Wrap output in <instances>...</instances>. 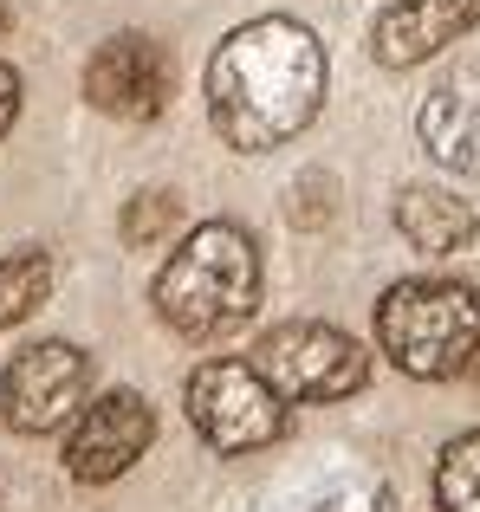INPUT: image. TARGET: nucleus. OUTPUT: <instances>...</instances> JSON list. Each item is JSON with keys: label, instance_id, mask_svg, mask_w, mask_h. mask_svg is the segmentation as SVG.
<instances>
[{"label": "nucleus", "instance_id": "nucleus-1", "mask_svg": "<svg viewBox=\"0 0 480 512\" xmlns=\"http://www.w3.org/2000/svg\"><path fill=\"white\" fill-rule=\"evenodd\" d=\"M325 78V46L312 26L266 13V20L234 26L208 59V117L228 150H273L318 117Z\"/></svg>", "mask_w": 480, "mask_h": 512}, {"label": "nucleus", "instance_id": "nucleus-2", "mask_svg": "<svg viewBox=\"0 0 480 512\" xmlns=\"http://www.w3.org/2000/svg\"><path fill=\"white\" fill-rule=\"evenodd\" d=\"M156 318L195 344L240 331L260 305V253L234 221H202L156 273Z\"/></svg>", "mask_w": 480, "mask_h": 512}, {"label": "nucleus", "instance_id": "nucleus-3", "mask_svg": "<svg viewBox=\"0 0 480 512\" xmlns=\"http://www.w3.org/2000/svg\"><path fill=\"white\" fill-rule=\"evenodd\" d=\"M377 350L403 376L448 383L480 357V292L461 279H403L377 305Z\"/></svg>", "mask_w": 480, "mask_h": 512}, {"label": "nucleus", "instance_id": "nucleus-4", "mask_svg": "<svg viewBox=\"0 0 480 512\" xmlns=\"http://www.w3.org/2000/svg\"><path fill=\"white\" fill-rule=\"evenodd\" d=\"M247 363L279 389V402H338L370 383L364 344L338 325H273Z\"/></svg>", "mask_w": 480, "mask_h": 512}, {"label": "nucleus", "instance_id": "nucleus-5", "mask_svg": "<svg viewBox=\"0 0 480 512\" xmlns=\"http://www.w3.org/2000/svg\"><path fill=\"white\" fill-rule=\"evenodd\" d=\"M189 422H195V435H202L208 448L253 454V448H266V441H279L286 402H279V389L266 383L253 363L215 357V363H202V370L189 376Z\"/></svg>", "mask_w": 480, "mask_h": 512}, {"label": "nucleus", "instance_id": "nucleus-6", "mask_svg": "<svg viewBox=\"0 0 480 512\" xmlns=\"http://www.w3.org/2000/svg\"><path fill=\"white\" fill-rule=\"evenodd\" d=\"M85 383H91V363L78 344H65V338L26 344L7 363V376H0V422L13 435H52V428L78 422Z\"/></svg>", "mask_w": 480, "mask_h": 512}, {"label": "nucleus", "instance_id": "nucleus-7", "mask_svg": "<svg viewBox=\"0 0 480 512\" xmlns=\"http://www.w3.org/2000/svg\"><path fill=\"white\" fill-rule=\"evenodd\" d=\"M150 435H156L150 402H143L137 389H111V396H98L91 409H78L72 435H65V474L85 480V487H104V480L130 474V467L143 461Z\"/></svg>", "mask_w": 480, "mask_h": 512}, {"label": "nucleus", "instance_id": "nucleus-8", "mask_svg": "<svg viewBox=\"0 0 480 512\" xmlns=\"http://www.w3.org/2000/svg\"><path fill=\"white\" fill-rule=\"evenodd\" d=\"M85 98L104 117H156L169 104V52L143 33H117L91 52L85 65Z\"/></svg>", "mask_w": 480, "mask_h": 512}, {"label": "nucleus", "instance_id": "nucleus-9", "mask_svg": "<svg viewBox=\"0 0 480 512\" xmlns=\"http://www.w3.org/2000/svg\"><path fill=\"white\" fill-rule=\"evenodd\" d=\"M480 26V0H390L370 26V52L396 72L435 59L442 46H455L461 33Z\"/></svg>", "mask_w": 480, "mask_h": 512}, {"label": "nucleus", "instance_id": "nucleus-10", "mask_svg": "<svg viewBox=\"0 0 480 512\" xmlns=\"http://www.w3.org/2000/svg\"><path fill=\"white\" fill-rule=\"evenodd\" d=\"M422 150L455 175H480V65H461L422 98L416 111Z\"/></svg>", "mask_w": 480, "mask_h": 512}, {"label": "nucleus", "instance_id": "nucleus-11", "mask_svg": "<svg viewBox=\"0 0 480 512\" xmlns=\"http://www.w3.org/2000/svg\"><path fill=\"white\" fill-rule=\"evenodd\" d=\"M396 227H403V240L416 253H429V260H442V253H461L474 240V208L455 195H442V188H403V201H396Z\"/></svg>", "mask_w": 480, "mask_h": 512}, {"label": "nucleus", "instance_id": "nucleus-12", "mask_svg": "<svg viewBox=\"0 0 480 512\" xmlns=\"http://www.w3.org/2000/svg\"><path fill=\"white\" fill-rule=\"evenodd\" d=\"M52 292V260L39 247H20L0 260V325H20V318H33L39 305H46Z\"/></svg>", "mask_w": 480, "mask_h": 512}, {"label": "nucleus", "instance_id": "nucleus-13", "mask_svg": "<svg viewBox=\"0 0 480 512\" xmlns=\"http://www.w3.org/2000/svg\"><path fill=\"white\" fill-rule=\"evenodd\" d=\"M435 500L442 512H480V428L448 441L442 467H435Z\"/></svg>", "mask_w": 480, "mask_h": 512}, {"label": "nucleus", "instance_id": "nucleus-14", "mask_svg": "<svg viewBox=\"0 0 480 512\" xmlns=\"http://www.w3.org/2000/svg\"><path fill=\"white\" fill-rule=\"evenodd\" d=\"M176 221H182V201L163 195V188H143V195L130 201V214H124V240L130 247H156V240H169Z\"/></svg>", "mask_w": 480, "mask_h": 512}, {"label": "nucleus", "instance_id": "nucleus-15", "mask_svg": "<svg viewBox=\"0 0 480 512\" xmlns=\"http://www.w3.org/2000/svg\"><path fill=\"white\" fill-rule=\"evenodd\" d=\"M13 117H20V78H13V65H0V137L13 130Z\"/></svg>", "mask_w": 480, "mask_h": 512}, {"label": "nucleus", "instance_id": "nucleus-16", "mask_svg": "<svg viewBox=\"0 0 480 512\" xmlns=\"http://www.w3.org/2000/svg\"><path fill=\"white\" fill-rule=\"evenodd\" d=\"M474 370H480V357H474Z\"/></svg>", "mask_w": 480, "mask_h": 512}]
</instances>
